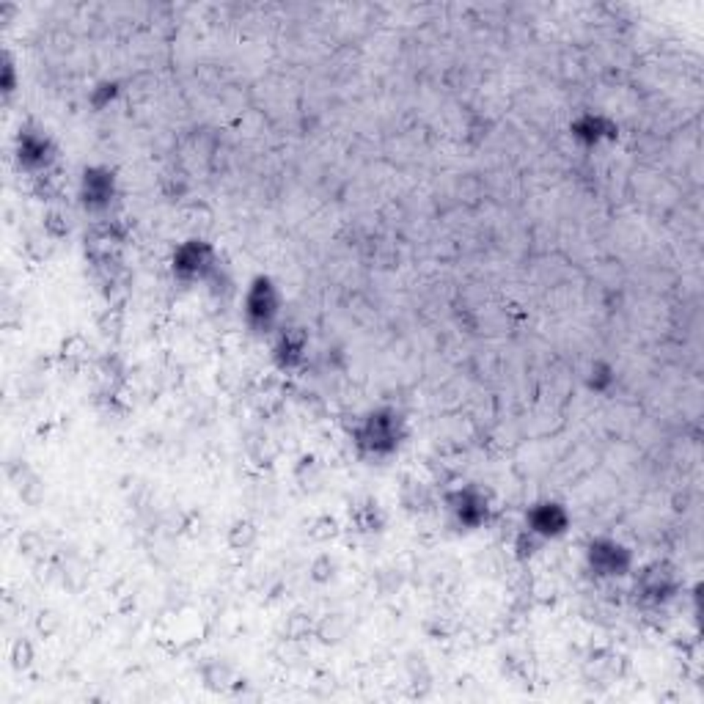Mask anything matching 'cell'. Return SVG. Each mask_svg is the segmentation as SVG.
Segmentation results:
<instances>
[{
  "label": "cell",
  "instance_id": "6da1fadb",
  "mask_svg": "<svg viewBox=\"0 0 704 704\" xmlns=\"http://www.w3.org/2000/svg\"><path fill=\"white\" fill-rule=\"evenodd\" d=\"M344 633H347V622H344L339 613L327 616V619L320 625V639L325 641V644H336V641H341L344 639Z\"/></svg>",
  "mask_w": 704,
  "mask_h": 704
}]
</instances>
